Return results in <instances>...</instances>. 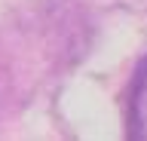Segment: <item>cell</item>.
<instances>
[{
	"label": "cell",
	"instance_id": "obj_1",
	"mask_svg": "<svg viewBox=\"0 0 147 141\" xmlns=\"http://www.w3.org/2000/svg\"><path fill=\"white\" fill-rule=\"evenodd\" d=\"M129 135L147 138V55L138 61L129 86Z\"/></svg>",
	"mask_w": 147,
	"mask_h": 141
}]
</instances>
